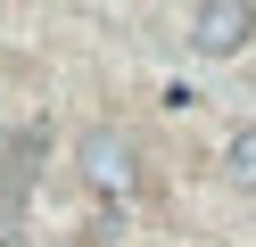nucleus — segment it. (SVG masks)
Here are the masks:
<instances>
[{
    "mask_svg": "<svg viewBox=\"0 0 256 247\" xmlns=\"http://www.w3.org/2000/svg\"><path fill=\"white\" fill-rule=\"evenodd\" d=\"M223 173H232L240 190H256V124H248V132H232V140H223Z\"/></svg>",
    "mask_w": 256,
    "mask_h": 247,
    "instance_id": "obj_3",
    "label": "nucleus"
},
{
    "mask_svg": "<svg viewBox=\"0 0 256 247\" xmlns=\"http://www.w3.org/2000/svg\"><path fill=\"white\" fill-rule=\"evenodd\" d=\"M248 33H256L248 0H206V8H190V49H198V58H232Z\"/></svg>",
    "mask_w": 256,
    "mask_h": 247,
    "instance_id": "obj_2",
    "label": "nucleus"
},
{
    "mask_svg": "<svg viewBox=\"0 0 256 247\" xmlns=\"http://www.w3.org/2000/svg\"><path fill=\"white\" fill-rule=\"evenodd\" d=\"M0 190H8V165H0Z\"/></svg>",
    "mask_w": 256,
    "mask_h": 247,
    "instance_id": "obj_4",
    "label": "nucleus"
},
{
    "mask_svg": "<svg viewBox=\"0 0 256 247\" xmlns=\"http://www.w3.org/2000/svg\"><path fill=\"white\" fill-rule=\"evenodd\" d=\"M83 181L100 198H132L140 190V157H132V140L124 132H108V124H91L83 132Z\"/></svg>",
    "mask_w": 256,
    "mask_h": 247,
    "instance_id": "obj_1",
    "label": "nucleus"
}]
</instances>
